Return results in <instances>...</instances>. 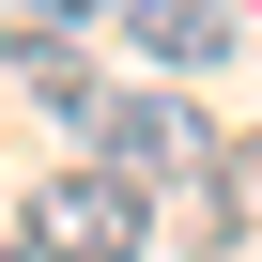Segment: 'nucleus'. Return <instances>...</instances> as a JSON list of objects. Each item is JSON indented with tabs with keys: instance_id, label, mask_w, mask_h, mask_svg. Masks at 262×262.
<instances>
[{
	"instance_id": "f257e3e1",
	"label": "nucleus",
	"mask_w": 262,
	"mask_h": 262,
	"mask_svg": "<svg viewBox=\"0 0 262 262\" xmlns=\"http://www.w3.org/2000/svg\"><path fill=\"white\" fill-rule=\"evenodd\" d=\"M16 247H31V262H139V247H155V201L123 185V170H93V155H77V170H47V185H31Z\"/></svg>"
},
{
	"instance_id": "f03ea898",
	"label": "nucleus",
	"mask_w": 262,
	"mask_h": 262,
	"mask_svg": "<svg viewBox=\"0 0 262 262\" xmlns=\"http://www.w3.org/2000/svg\"><path fill=\"white\" fill-rule=\"evenodd\" d=\"M93 170H123V185H201L216 170V123H201V93H170V77H139V93H108V123H93Z\"/></svg>"
},
{
	"instance_id": "7ed1b4c3",
	"label": "nucleus",
	"mask_w": 262,
	"mask_h": 262,
	"mask_svg": "<svg viewBox=\"0 0 262 262\" xmlns=\"http://www.w3.org/2000/svg\"><path fill=\"white\" fill-rule=\"evenodd\" d=\"M123 47L185 93V77H216V62H231V0H123Z\"/></svg>"
},
{
	"instance_id": "20e7f679",
	"label": "nucleus",
	"mask_w": 262,
	"mask_h": 262,
	"mask_svg": "<svg viewBox=\"0 0 262 262\" xmlns=\"http://www.w3.org/2000/svg\"><path fill=\"white\" fill-rule=\"evenodd\" d=\"M201 247H247L262 231V139H216V170H201V216H185Z\"/></svg>"
},
{
	"instance_id": "39448f33",
	"label": "nucleus",
	"mask_w": 262,
	"mask_h": 262,
	"mask_svg": "<svg viewBox=\"0 0 262 262\" xmlns=\"http://www.w3.org/2000/svg\"><path fill=\"white\" fill-rule=\"evenodd\" d=\"M31 93H47V123H62V139H93V123H108V77H93V62L62 47V31L31 47Z\"/></svg>"
},
{
	"instance_id": "423d86ee",
	"label": "nucleus",
	"mask_w": 262,
	"mask_h": 262,
	"mask_svg": "<svg viewBox=\"0 0 262 262\" xmlns=\"http://www.w3.org/2000/svg\"><path fill=\"white\" fill-rule=\"evenodd\" d=\"M31 31H77V16H123V0H16Z\"/></svg>"
},
{
	"instance_id": "0eeeda50",
	"label": "nucleus",
	"mask_w": 262,
	"mask_h": 262,
	"mask_svg": "<svg viewBox=\"0 0 262 262\" xmlns=\"http://www.w3.org/2000/svg\"><path fill=\"white\" fill-rule=\"evenodd\" d=\"M31 47H47V31H31V16H16V0H0V62H31Z\"/></svg>"
},
{
	"instance_id": "6e6552de",
	"label": "nucleus",
	"mask_w": 262,
	"mask_h": 262,
	"mask_svg": "<svg viewBox=\"0 0 262 262\" xmlns=\"http://www.w3.org/2000/svg\"><path fill=\"white\" fill-rule=\"evenodd\" d=\"M0 262H16V231H0Z\"/></svg>"
},
{
	"instance_id": "1a4fd4ad",
	"label": "nucleus",
	"mask_w": 262,
	"mask_h": 262,
	"mask_svg": "<svg viewBox=\"0 0 262 262\" xmlns=\"http://www.w3.org/2000/svg\"><path fill=\"white\" fill-rule=\"evenodd\" d=\"M16 262H31V247H16Z\"/></svg>"
}]
</instances>
